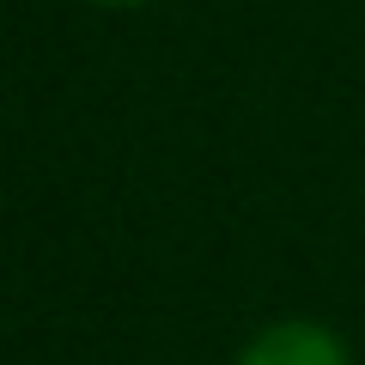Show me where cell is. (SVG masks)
Here are the masks:
<instances>
[{
	"label": "cell",
	"instance_id": "cell-1",
	"mask_svg": "<svg viewBox=\"0 0 365 365\" xmlns=\"http://www.w3.org/2000/svg\"><path fill=\"white\" fill-rule=\"evenodd\" d=\"M232 365H353L347 341L329 323H311V317H280V323L256 329V335L237 347Z\"/></svg>",
	"mask_w": 365,
	"mask_h": 365
},
{
	"label": "cell",
	"instance_id": "cell-2",
	"mask_svg": "<svg viewBox=\"0 0 365 365\" xmlns=\"http://www.w3.org/2000/svg\"><path fill=\"white\" fill-rule=\"evenodd\" d=\"M91 6H140V0H91Z\"/></svg>",
	"mask_w": 365,
	"mask_h": 365
}]
</instances>
